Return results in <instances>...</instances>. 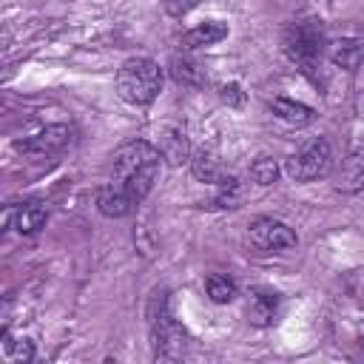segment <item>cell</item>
Wrapping results in <instances>:
<instances>
[{
	"mask_svg": "<svg viewBox=\"0 0 364 364\" xmlns=\"http://www.w3.org/2000/svg\"><path fill=\"white\" fill-rule=\"evenodd\" d=\"M242 182L236 179V176H222L219 182H216V196H213V202H216V208H239V202H242Z\"/></svg>",
	"mask_w": 364,
	"mask_h": 364,
	"instance_id": "19",
	"label": "cell"
},
{
	"mask_svg": "<svg viewBox=\"0 0 364 364\" xmlns=\"http://www.w3.org/2000/svg\"><path fill=\"white\" fill-rule=\"evenodd\" d=\"M191 173L199 179V182H219L225 176L222 171V159H219V151L213 145H199L196 151H191Z\"/></svg>",
	"mask_w": 364,
	"mask_h": 364,
	"instance_id": "11",
	"label": "cell"
},
{
	"mask_svg": "<svg viewBox=\"0 0 364 364\" xmlns=\"http://www.w3.org/2000/svg\"><path fill=\"white\" fill-rule=\"evenodd\" d=\"M71 139H74V128L57 122V125H46L43 131H37L31 136L17 139L14 148L26 156H54V154L65 151L71 145Z\"/></svg>",
	"mask_w": 364,
	"mask_h": 364,
	"instance_id": "6",
	"label": "cell"
},
{
	"mask_svg": "<svg viewBox=\"0 0 364 364\" xmlns=\"http://www.w3.org/2000/svg\"><path fill=\"white\" fill-rule=\"evenodd\" d=\"M159 151L156 145L145 142V139H131L125 145L117 148L114 154V182H119L122 188H128V193L142 202L148 196V191L154 188V179L159 173Z\"/></svg>",
	"mask_w": 364,
	"mask_h": 364,
	"instance_id": "1",
	"label": "cell"
},
{
	"mask_svg": "<svg viewBox=\"0 0 364 364\" xmlns=\"http://www.w3.org/2000/svg\"><path fill=\"white\" fill-rule=\"evenodd\" d=\"M267 105H270V111H273L279 119H284V122H290V125H307V122H313V117H316L310 105L296 102V100H287V97H273Z\"/></svg>",
	"mask_w": 364,
	"mask_h": 364,
	"instance_id": "16",
	"label": "cell"
},
{
	"mask_svg": "<svg viewBox=\"0 0 364 364\" xmlns=\"http://www.w3.org/2000/svg\"><path fill=\"white\" fill-rule=\"evenodd\" d=\"M168 68H171V77L185 88H205V82H208L205 65L199 60H193L191 54H173Z\"/></svg>",
	"mask_w": 364,
	"mask_h": 364,
	"instance_id": "13",
	"label": "cell"
},
{
	"mask_svg": "<svg viewBox=\"0 0 364 364\" xmlns=\"http://www.w3.org/2000/svg\"><path fill=\"white\" fill-rule=\"evenodd\" d=\"M48 222V208L43 202H26L17 213H14V230L20 236H34L37 230H43Z\"/></svg>",
	"mask_w": 364,
	"mask_h": 364,
	"instance_id": "15",
	"label": "cell"
},
{
	"mask_svg": "<svg viewBox=\"0 0 364 364\" xmlns=\"http://www.w3.org/2000/svg\"><path fill=\"white\" fill-rule=\"evenodd\" d=\"M148 333H151L154 358L173 361V358H179L185 353L188 336H185V330L171 316L168 290H154V296L148 301Z\"/></svg>",
	"mask_w": 364,
	"mask_h": 364,
	"instance_id": "4",
	"label": "cell"
},
{
	"mask_svg": "<svg viewBox=\"0 0 364 364\" xmlns=\"http://www.w3.org/2000/svg\"><path fill=\"white\" fill-rule=\"evenodd\" d=\"M134 205H139V202L128 193V188H122V185L114 182V179L97 191V210H100L102 216H108V219H122V216H128V213L134 210Z\"/></svg>",
	"mask_w": 364,
	"mask_h": 364,
	"instance_id": "8",
	"label": "cell"
},
{
	"mask_svg": "<svg viewBox=\"0 0 364 364\" xmlns=\"http://www.w3.org/2000/svg\"><path fill=\"white\" fill-rule=\"evenodd\" d=\"M336 188L344 191V193H358V191L364 188V142H358V145L347 154V159L341 162Z\"/></svg>",
	"mask_w": 364,
	"mask_h": 364,
	"instance_id": "12",
	"label": "cell"
},
{
	"mask_svg": "<svg viewBox=\"0 0 364 364\" xmlns=\"http://www.w3.org/2000/svg\"><path fill=\"white\" fill-rule=\"evenodd\" d=\"M327 57L333 65L344 71H358L364 63V40L361 37H336L327 43Z\"/></svg>",
	"mask_w": 364,
	"mask_h": 364,
	"instance_id": "9",
	"label": "cell"
},
{
	"mask_svg": "<svg viewBox=\"0 0 364 364\" xmlns=\"http://www.w3.org/2000/svg\"><path fill=\"white\" fill-rule=\"evenodd\" d=\"M162 91V68L151 57H128L117 68V94L128 105H151Z\"/></svg>",
	"mask_w": 364,
	"mask_h": 364,
	"instance_id": "3",
	"label": "cell"
},
{
	"mask_svg": "<svg viewBox=\"0 0 364 364\" xmlns=\"http://www.w3.org/2000/svg\"><path fill=\"white\" fill-rule=\"evenodd\" d=\"M225 37H228V23L208 20V23L193 26L191 31H185L182 34V46L185 48H205V46H213V43H219Z\"/></svg>",
	"mask_w": 364,
	"mask_h": 364,
	"instance_id": "14",
	"label": "cell"
},
{
	"mask_svg": "<svg viewBox=\"0 0 364 364\" xmlns=\"http://www.w3.org/2000/svg\"><path fill=\"white\" fill-rule=\"evenodd\" d=\"M276 310H279V296L270 293V290H256L253 299H250L247 316H250V321H253L256 327H267V324H273Z\"/></svg>",
	"mask_w": 364,
	"mask_h": 364,
	"instance_id": "17",
	"label": "cell"
},
{
	"mask_svg": "<svg viewBox=\"0 0 364 364\" xmlns=\"http://www.w3.org/2000/svg\"><path fill=\"white\" fill-rule=\"evenodd\" d=\"M3 353L14 364H26L34 358V344L28 338H11L9 330H3Z\"/></svg>",
	"mask_w": 364,
	"mask_h": 364,
	"instance_id": "20",
	"label": "cell"
},
{
	"mask_svg": "<svg viewBox=\"0 0 364 364\" xmlns=\"http://www.w3.org/2000/svg\"><path fill=\"white\" fill-rule=\"evenodd\" d=\"M247 236H250V242L259 250H290L299 242L296 233L284 222H279L273 216H256V219H250Z\"/></svg>",
	"mask_w": 364,
	"mask_h": 364,
	"instance_id": "7",
	"label": "cell"
},
{
	"mask_svg": "<svg viewBox=\"0 0 364 364\" xmlns=\"http://www.w3.org/2000/svg\"><path fill=\"white\" fill-rule=\"evenodd\" d=\"M282 51L318 85V68H321V57L327 54V43H324V28L316 17L293 20L282 34Z\"/></svg>",
	"mask_w": 364,
	"mask_h": 364,
	"instance_id": "2",
	"label": "cell"
},
{
	"mask_svg": "<svg viewBox=\"0 0 364 364\" xmlns=\"http://www.w3.org/2000/svg\"><path fill=\"white\" fill-rule=\"evenodd\" d=\"M250 179H253L256 185H262V188L273 185V182L279 179V162H276L273 156H259V159H253V165H250Z\"/></svg>",
	"mask_w": 364,
	"mask_h": 364,
	"instance_id": "21",
	"label": "cell"
},
{
	"mask_svg": "<svg viewBox=\"0 0 364 364\" xmlns=\"http://www.w3.org/2000/svg\"><path fill=\"white\" fill-rule=\"evenodd\" d=\"M205 293L213 304H228L236 299V284H233V279H228L222 273H210L205 279Z\"/></svg>",
	"mask_w": 364,
	"mask_h": 364,
	"instance_id": "18",
	"label": "cell"
},
{
	"mask_svg": "<svg viewBox=\"0 0 364 364\" xmlns=\"http://www.w3.org/2000/svg\"><path fill=\"white\" fill-rule=\"evenodd\" d=\"M219 97H222V102H228V105H233V108H239V105L245 102V91H242L236 82L219 85Z\"/></svg>",
	"mask_w": 364,
	"mask_h": 364,
	"instance_id": "22",
	"label": "cell"
},
{
	"mask_svg": "<svg viewBox=\"0 0 364 364\" xmlns=\"http://www.w3.org/2000/svg\"><path fill=\"white\" fill-rule=\"evenodd\" d=\"M156 151L159 156L168 162V165H182V162H191V145H188V136L182 128H171L165 125L159 131V142H156Z\"/></svg>",
	"mask_w": 364,
	"mask_h": 364,
	"instance_id": "10",
	"label": "cell"
},
{
	"mask_svg": "<svg viewBox=\"0 0 364 364\" xmlns=\"http://www.w3.org/2000/svg\"><path fill=\"white\" fill-rule=\"evenodd\" d=\"M330 165H333L330 142L324 136H313L284 162V171L293 182H313V179L327 176Z\"/></svg>",
	"mask_w": 364,
	"mask_h": 364,
	"instance_id": "5",
	"label": "cell"
}]
</instances>
